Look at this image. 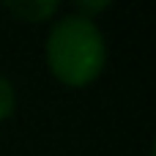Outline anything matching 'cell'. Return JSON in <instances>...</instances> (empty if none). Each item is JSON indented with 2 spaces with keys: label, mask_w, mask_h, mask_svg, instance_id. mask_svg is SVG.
Returning a JSON list of instances; mask_svg holds the SVG:
<instances>
[{
  "label": "cell",
  "mask_w": 156,
  "mask_h": 156,
  "mask_svg": "<svg viewBox=\"0 0 156 156\" xmlns=\"http://www.w3.org/2000/svg\"><path fill=\"white\" fill-rule=\"evenodd\" d=\"M47 66L69 88L90 85L107 63V41L96 19L77 11L60 14L47 33Z\"/></svg>",
  "instance_id": "cell-1"
},
{
  "label": "cell",
  "mask_w": 156,
  "mask_h": 156,
  "mask_svg": "<svg viewBox=\"0 0 156 156\" xmlns=\"http://www.w3.org/2000/svg\"><path fill=\"white\" fill-rule=\"evenodd\" d=\"M5 11L14 14L19 22L38 25V22L55 19L60 14V3L58 0H11V3H5Z\"/></svg>",
  "instance_id": "cell-2"
},
{
  "label": "cell",
  "mask_w": 156,
  "mask_h": 156,
  "mask_svg": "<svg viewBox=\"0 0 156 156\" xmlns=\"http://www.w3.org/2000/svg\"><path fill=\"white\" fill-rule=\"evenodd\" d=\"M14 107H16V90H14L11 80L0 74V121L11 118L14 115Z\"/></svg>",
  "instance_id": "cell-3"
},
{
  "label": "cell",
  "mask_w": 156,
  "mask_h": 156,
  "mask_svg": "<svg viewBox=\"0 0 156 156\" xmlns=\"http://www.w3.org/2000/svg\"><path fill=\"white\" fill-rule=\"evenodd\" d=\"M110 8V3L107 0H82L80 5H77V14H82V16H88V19H96V14H101V11H107Z\"/></svg>",
  "instance_id": "cell-4"
}]
</instances>
